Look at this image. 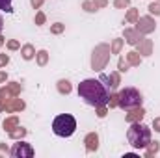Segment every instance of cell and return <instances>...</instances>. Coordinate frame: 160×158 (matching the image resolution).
I'll return each instance as SVG.
<instances>
[{
	"instance_id": "6da1fadb",
	"label": "cell",
	"mask_w": 160,
	"mask_h": 158,
	"mask_svg": "<svg viewBox=\"0 0 160 158\" xmlns=\"http://www.w3.org/2000/svg\"><path fill=\"white\" fill-rule=\"evenodd\" d=\"M78 95L80 99H84L89 106H102L108 104V87L95 78H86L78 84Z\"/></svg>"
},
{
	"instance_id": "7a4b0ae2",
	"label": "cell",
	"mask_w": 160,
	"mask_h": 158,
	"mask_svg": "<svg viewBox=\"0 0 160 158\" xmlns=\"http://www.w3.org/2000/svg\"><path fill=\"white\" fill-rule=\"evenodd\" d=\"M127 140L134 149H145L151 141V128L143 125L142 121L130 123V128L127 132Z\"/></svg>"
},
{
	"instance_id": "3957f363",
	"label": "cell",
	"mask_w": 160,
	"mask_h": 158,
	"mask_svg": "<svg viewBox=\"0 0 160 158\" xmlns=\"http://www.w3.org/2000/svg\"><path fill=\"white\" fill-rule=\"evenodd\" d=\"M52 130L60 138H69L77 130V119L73 116H69V114H62L52 121Z\"/></svg>"
},
{
	"instance_id": "277c9868",
	"label": "cell",
	"mask_w": 160,
	"mask_h": 158,
	"mask_svg": "<svg viewBox=\"0 0 160 158\" xmlns=\"http://www.w3.org/2000/svg\"><path fill=\"white\" fill-rule=\"evenodd\" d=\"M118 108H123V110H132V108H138L142 106V93L136 89V87H125L118 93Z\"/></svg>"
},
{
	"instance_id": "5b68a950",
	"label": "cell",
	"mask_w": 160,
	"mask_h": 158,
	"mask_svg": "<svg viewBox=\"0 0 160 158\" xmlns=\"http://www.w3.org/2000/svg\"><path fill=\"white\" fill-rule=\"evenodd\" d=\"M110 56H112V50H110V47H108L106 43L97 45V47L93 48V54H91V69L97 71V73H101V71L108 65Z\"/></svg>"
},
{
	"instance_id": "8992f818",
	"label": "cell",
	"mask_w": 160,
	"mask_h": 158,
	"mask_svg": "<svg viewBox=\"0 0 160 158\" xmlns=\"http://www.w3.org/2000/svg\"><path fill=\"white\" fill-rule=\"evenodd\" d=\"M9 155L13 158H32L34 156V149H32L30 143H24V141L19 140V143H15V145L11 147Z\"/></svg>"
},
{
	"instance_id": "52a82bcc",
	"label": "cell",
	"mask_w": 160,
	"mask_h": 158,
	"mask_svg": "<svg viewBox=\"0 0 160 158\" xmlns=\"http://www.w3.org/2000/svg\"><path fill=\"white\" fill-rule=\"evenodd\" d=\"M134 24H136V30H138L142 36L153 34L155 28H157V22H155L153 17H138V21H136Z\"/></svg>"
},
{
	"instance_id": "ba28073f",
	"label": "cell",
	"mask_w": 160,
	"mask_h": 158,
	"mask_svg": "<svg viewBox=\"0 0 160 158\" xmlns=\"http://www.w3.org/2000/svg\"><path fill=\"white\" fill-rule=\"evenodd\" d=\"M24 106H26L24 101L17 99V97H11V99L0 102V110L2 112H21V110H24Z\"/></svg>"
},
{
	"instance_id": "9c48e42d",
	"label": "cell",
	"mask_w": 160,
	"mask_h": 158,
	"mask_svg": "<svg viewBox=\"0 0 160 158\" xmlns=\"http://www.w3.org/2000/svg\"><path fill=\"white\" fill-rule=\"evenodd\" d=\"M19 93H21V84L19 82H9V84H6V87L0 89V102H4L11 97H17Z\"/></svg>"
},
{
	"instance_id": "30bf717a",
	"label": "cell",
	"mask_w": 160,
	"mask_h": 158,
	"mask_svg": "<svg viewBox=\"0 0 160 158\" xmlns=\"http://www.w3.org/2000/svg\"><path fill=\"white\" fill-rule=\"evenodd\" d=\"M101 82L108 87V89H116L118 86L121 84V78H119V73H110V75H101Z\"/></svg>"
},
{
	"instance_id": "8fae6325",
	"label": "cell",
	"mask_w": 160,
	"mask_h": 158,
	"mask_svg": "<svg viewBox=\"0 0 160 158\" xmlns=\"http://www.w3.org/2000/svg\"><path fill=\"white\" fill-rule=\"evenodd\" d=\"M84 143H86V151L88 153H95L99 149V134L97 132H89L84 138Z\"/></svg>"
},
{
	"instance_id": "7c38bea8",
	"label": "cell",
	"mask_w": 160,
	"mask_h": 158,
	"mask_svg": "<svg viewBox=\"0 0 160 158\" xmlns=\"http://www.w3.org/2000/svg\"><path fill=\"white\" fill-rule=\"evenodd\" d=\"M142 39H143V36L136 28H125V41L128 45H138Z\"/></svg>"
},
{
	"instance_id": "4fadbf2b",
	"label": "cell",
	"mask_w": 160,
	"mask_h": 158,
	"mask_svg": "<svg viewBox=\"0 0 160 158\" xmlns=\"http://www.w3.org/2000/svg\"><path fill=\"white\" fill-rule=\"evenodd\" d=\"M143 116H145V110L142 106H138V108L128 110V114L125 116V119H127V123H138V121L143 119Z\"/></svg>"
},
{
	"instance_id": "5bb4252c",
	"label": "cell",
	"mask_w": 160,
	"mask_h": 158,
	"mask_svg": "<svg viewBox=\"0 0 160 158\" xmlns=\"http://www.w3.org/2000/svg\"><path fill=\"white\" fill-rule=\"evenodd\" d=\"M136 47H138L140 56H151V54H153V41L151 39H145V37H143Z\"/></svg>"
},
{
	"instance_id": "9a60e30c",
	"label": "cell",
	"mask_w": 160,
	"mask_h": 158,
	"mask_svg": "<svg viewBox=\"0 0 160 158\" xmlns=\"http://www.w3.org/2000/svg\"><path fill=\"white\" fill-rule=\"evenodd\" d=\"M21 56H22L24 60H32V58L36 56V48H34V45H30V43L22 45V48H21Z\"/></svg>"
},
{
	"instance_id": "2e32d148",
	"label": "cell",
	"mask_w": 160,
	"mask_h": 158,
	"mask_svg": "<svg viewBox=\"0 0 160 158\" xmlns=\"http://www.w3.org/2000/svg\"><path fill=\"white\" fill-rule=\"evenodd\" d=\"M2 126H4V130H6V132H11L15 126H19V117H17V116L6 117V119H4V125H2Z\"/></svg>"
},
{
	"instance_id": "e0dca14e",
	"label": "cell",
	"mask_w": 160,
	"mask_h": 158,
	"mask_svg": "<svg viewBox=\"0 0 160 158\" xmlns=\"http://www.w3.org/2000/svg\"><path fill=\"white\" fill-rule=\"evenodd\" d=\"M127 62H128V65H140V63H142V56H140V52H138V50H130V52H127Z\"/></svg>"
},
{
	"instance_id": "ac0fdd59",
	"label": "cell",
	"mask_w": 160,
	"mask_h": 158,
	"mask_svg": "<svg viewBox=\"0 0 160 158\" xmlns=\"http://www.w3.org/2000/svg\"><path fill=\"white\" fill-rule=\"evenodd\" d=\"M56 86H58V91H60V93H62V95H69V93H71V89H73V87H71V82H69V80H58V84H56Z\"/></svg>"
},
{
	"instance_id": "d6986e66",
	"label": "cell",
	"mask_w": 160,
	"mask_h": 158,
	"mask_svg": "<svg viewBox=\"0 0 160 158\" xmlns=\"http://www.w3.org/2000/svg\"><path fill=\"white\" fill-rule=\"evenodd\" d=\"M145 149H147V151H145V156L151 158V156H155V155L160 151V143L158 141H149V145H147Z\"/></svg>"
},
{
	"instance_id": "ffe728a7",
	"label": "cell",
	"mask_w": 160,
	"mask_h": 158,
	"mask_svg": "<svg viewBox=\"0 0 160 158\" xmlns=\"http://www.w3.org/2000/svg\"><path fill=\"white\" fill-rule=\"evenodd\" d=\"M36 60H38V65L39 67H45L48 63V52L47 50H38L36 52Z\"/></svg>"
},
{
	"instance_id": "44dd1931",
	"label": "cell",
	"mask_w": 160,
	"mask_h": 158,
	"mask_svg": "<svg viewBox=\"0 0 160 158\" xmlns=\"http://www.w3.org/2000/svg\"><path fill=\"white\" fill-rule=\"evenodd\" d=\"M26 136V128H22V126H15L11 132H9V138L11 140H22Z\"/></svg>"
},
{
	"instance_id": "7402d4cb",
	"label": "cell",
	"mask_w": 160,
	"mask_h": 158,
	"mask_svg": "<svg viewBox=\"0 0 160 158\" xmlns=\"http://www.w3.org/2000/svg\"><path fill=\"white\" fill-rule=\"evenodd\" d=\"M138 17H140L138 9H134V7H132V9H128V11H127L125 21H127V22H136V21H138Z\"/></svg>"
},
{
	"instance_id": "603a6c76",
	"label": "cell",
	"mask_w": 160,
	"mask_h": 158,
	"mask_svg": "<svg viewBox=\"0 0 160 158\" xmlns=\"http://www.w3.org/2000/svg\"><path fill=\"white\" fill-rule=\"evenodd\" d=\"M121 48H123V39H114V41H112V45H110L112 54H119Z\"/></svg>"
},
{
	"instance_id": "cb8c5ba5",
	"label": "cell",
	"mask_w": 160,
	"mask_h": 158,
	"mask_svg": "<svg viewBox=\"0 0 160 158\" xmlns=\"http://www.w3.org/2000/svg\"><path fill=\"white\" fill-rule=\"evenodd\" d=\"M82 9H86L88 13H95V11H97L95 4H93L91 0H84V2H82Z\"/></svg>"
},
{
	"instance_id": "d4e9b609",
	"label": "cell",
	"mask_w": 160,
	"mask_h": 158,
	"mask_svg": "<svg viewBox=\"0 0 160 158\" xmlns=\"http://www.w3.org/2000/svg\"><path fill=\"white\" fill-rule=\"evenodd\" d=\"M63 30H65V24H62V22H54V24L50 26V34H56V36L62 34Z\"/></svg>"
},
{
	"instance_id": "484cf974",
	"label": "cell",
	"mask_w": 160,
	"mask_h": 158,
	"mask_svg": "<svg viewBox=\"0 0 160 158\" xmlns=\"http://www.w3.org/2000/svg\"><path fill=\"white\" fill-rule=\"evenodd\" d=\"M0 9L6 11V13H11L13 7H11V0H0Z\"/></svg>"
},
{
	"instance_id": "4316f807",
	"label": "cell",
	"mask_w": 160,
	"mask_h": 158,
	"mask_svg": "<svg viewBox=\"0 0 160 158\" xmlns=\"http://www.w3.org/2000/svg\"><path fill=\"white\" fill-rule=\"evenodd\" d=\"M147 9H149V13H153V15H160V2H151Z\"/></svg>"
},
{
	"instance_id": "83f0119b",
	"label": "cell",
	"mask_w": 160,
	"mask_h": 158,
	"mask_svg": "<svg viewBox=\"0 0 160 158\" xmlns=\"http://www.w3.org/2000/svg\"><path fill=\"white\" fill-rule=\"evenodd\" d=\"M95 110H97V117H106V114H108V108H106V104H102V106H95Z\"/></svg>"
},
{
	"instance_id": "f1b7e54d",
	"label": "cell",
	"mask_w": 160,
	"mask_h": 158,
	"mask_svg": "<svg viewBox=\"0 0 160 158\" xmlns=\"http://www.w3.org/2000/svg\"><path fill=\"white\" fill-rule=\"evenodd\" d=\"M108 104H110V108H118V104H119V101H118V93H112V95L108 97Z\"/></svg>"
},
{
	"instance_id": "f546056e",
	"label": "cell",
	"mask_w": 160,
	"mask_h": 158,
	"mask_svg": "<svg viewBox=\"0 0 160 158\" xmlns=\"http://www.w3.org/2000/svg\"><path fill=\"white\" fill-rule=\"evenodd\" d=\"M118 69H119L121 73L128 71V62H127L125 58H119V62H118Z\"/></svg>"
},
{
	"instance_id": "4dcf8cb0",
	"label": "cell",
	"mask_w": 160,
	"mask_h": 158,
	"mask_svg": "<svg viewBox=\"0 0 160 158\" xmlns=\"http://www.w3.org/2000/svg\"><path fill=\"white\" fill-rule=\"evenodd\" d=\"M114 6L118 9H125L127 6H130V0H114Z\"/></svg>"
},
{
	"instance_id": "1f68e13d",
	"label": "cell",
	"mask_w": 160,
	"mask_h": 158,
	"mask_svg": "<svg viewBox=\"0 0 160 158\" xmlns=\"http://www.w3.org/2000/svg\"><path fill=\"white\" fill-rule=\"evenodd\" d=\"M45 21H47L45 13H43V11H39V13L36 15V24H38V26H41V24H45Z\"/></svg>"
},
{
	"instance_id": "d6a6232c",
	"label": "cell",
	"mask_w": 160,
	"mask_h": 158,
	"mask_svg": "<svg viewBox=\"0 0 160 158\" xmlns=\"http://www.w3.org/2000/svg\"><path fill=\"white\" fill-rule=\"evenodd\" d=\"M93 4H95V7L97 9H101V7H106L108 6V0H91Z\"/></svg>"
},
{
	"instance_id": "836d02e7",
	"label": "cell",
	"mask_w": 160,
	"mask_h": 158,
	"mask_svg": "<svg viewBox=\"0 0 160 158\" xmlns=\"http://www.w3.org/2000/svg\"><path fill=\"white\" fill-rule=\"evenodd\" d=\"M19 47H21V45H19V41H15V39L8 41V48H9V50H17Z\"/></svg>"
},
{
	"instance_id": "e575fe53",
	"label": "cell",
	"mask_w": 160,
	"mask_h": 158,
	"mask_svg": "<svg viewBox=\"0 0 160 158\" xmlns=\"http://www.w3.org/2000/svg\"><path fill=\"white\" fill-rule=\"evenodd\" d=\"M9 63V56L8 54H0V67H6Z\"/></svg>"
},
{
	"instance_id": "d590c367",
	"label": "cell",
	"mask_w": 160,
	"mask_h": 158,
	"mask_svg": "<svg viewBox=\"0 0 160 158\" xmlns=\"http://www.w3.org/2000/svg\"><path fill=\"white\" fill-rule=\"evenodd\" d=\"M8 155H9L8 145H6V143H0V156H8Z\"/></svg>"
},
{
	"instance_id": "8d00e7d4",
	"label": "cell",
	"mask_w": 160,
	"mask_h": 158,
	"mask_svg": "<svg viewBox=\"0 0 160 158\" xmlns=\"http://www.w3.org/2000/svg\"><path fill=\"white\" fill-rule=\"evenodd\" d=\"M153 128H155V132H160V117H157L153 121Z\"/></svg>"
},
{
	"instance_id": "74e56055",
	"label": "cell",
	"mask_w": 160,
	"mask_h": 158,
	"mask_svg": "<svg viewBox=\"0 0 160 158\" xmlns=\"http://www.w3.org/2000/svg\"><path fill=\"white\" fill-rule=\"evenodd\" d=\"M30 4H32L36 9H39L41 6H43V0H30Z\"/></svg>"
},
{
	"instance_id": "f35d334b",
	"label": "cell",
	"mask_w": 160,
	"mask_h": 158,
	"mask_svg": "<svg viewBox=\"0 0 160 158\" xmlns=\"http://www.w3.org/2000/svg\"><path fill=\"white\" fill-rule=\"evenodd\" d=\"M6 80H8V73H6V71H0V84L6 82Z\"/></svg>"
},
{
	"instance_id": "ab89813d",
	"label": "cell",
	"mask_w": 160,
	"mask_h": 158,
	"mask_svg": "<svg viewBox=\"0 0 160 158\" xmlns=\"http://www.w3.org/2000/svg\"><path fill=\"white\" fill-rule=\"evenodd\" d=\"M2 26H4V21H2V17H0V30H2Z\"/></svg>"
},
{
	"instance_id": "60d3db41",
	"label": "cell",
	"mask_w": 160,
	"mask_h": 158,
	"mask_svg": "<svg viewBox=\"0 0 160 158\" xmlns=\"http://www.w3.org/2000/svg\"><path fill=\"white\" fill-rule=\"evenodd\" d=\"M2 45H4V37H2V36H0V47H2Z\"/></svg>"
},
{
	"instance_id": "b9f144b4",
	"label": "cell",
	"mask_w": 160,
	"mask_h": 158,
	"mask_svg": "<svg viewBox=\"0 0 160 158\" xmlns=\"http://www.w3.org/2000/svg\"><path fill=\"white\" fill-rule=\"evenodd\" d=\"M155 2H160V0H155Z\"/></svg>"
}]
</instances>
